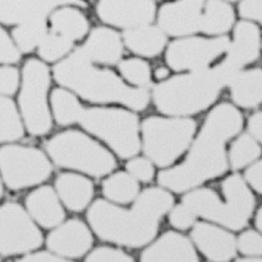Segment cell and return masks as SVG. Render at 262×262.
<instances>
[{
	"instance_id": "1",
	"label": "cell",
	"mask_w": 262,
	"mask_h": 262,
	"mask_svg": "<svg viewBox=\"0 0 262 262\" xmlns=\"http://www.w3.org/2000/svg\"><path fill=\"white\" fill-rule=\"evenodd\" d=\"M242 113L230 103L222 102L208 114L201 131L181 165L162 171L158 182L176 193L189 191L216 179L228 169L226 142L242 130Z\"/></svg>"
},
{
	"instance_id": "2",
	"label": "cell",
	"mask_w": 262,
	"mask_h": 262,
	"mask_svg": "<svg viewBox=\"0 0 262 262\" xmlns=\"http://www.w3.org/2000/svg\"><path fill=\"white\" fill-rule=\"evenodd\" d=\"M173 202L170 192L150 187L138 195L130 211L99 199L89 208L87 219L101 240L137 249L156 237L162 216L171 210Z\"/></svg>"
},
{
	"instance_id": "3",
	"label": "cell",
	"mask_w": 262,
	"mask_h": 262,
	"mask_svg": "<svg viewBox=\"0 0 262 262\" xmlns=\"http://www.w3.org/2000/svg\"><path fill=\"white\" fill-rule=\"evenodd\" d=\"M54 76L61 85L91 102H117L142 111L150 100L145 88H131L112 71L95 68L81 48L56 64Z\"/></svg>"
},
{
	"instance_id": "4",
	"label": "cell",
	"mask_w": 262,
	"mask_h": 262,
	"mask_svg": "<svg viewBox=\"0 0 262 262\" xmlns=\"http://www.w3.org/2000/svg\"><path fill=\"white\" fill-rule=\"evenodd\" d=\"M222 200L217 193L210 188H194L182 198L196 216L215 222L234 231L247 226L255 207L251 189L239 174L227 177L222 183Z\"/></svg>"
},
{
	"instance_id": "5",
	"label": "cell",
	"mask_w": 262,
	"mask_h": 262,
	"mask_svg": "<svg viewBox=\"0 0 262 262\" xmlns=\"http://www.w3.org/2000/svg\"><path fill=\"white\" fill-rule=\"evenodd\" d=\"M223 87L214 69L207 68L163 81L153 88L152 99L162 113L182 117L210 107Z\"/></svg>"
},
{
	"instance_id": "6",
	"label": "cell",
	"mask_w": 262,
	"mask_h": 262,
	"mask_svg": "<svg viewBox=\"0 0 262 262\" xmlns=\"http://www.w3.org/2000/svg\"><path fill=\"white\" fill-rule=\"evenodd\" d=\"M45 148L57 166L95 178L104 177L116 168V160L111 152L79 131L55 135L45 143Z\"/></svg>"
},
{
	"instance_id": "7",
	"label": "cell",
	"mask_w": 262,
	"mask_h": 262,
	"mask_svg": "<svg viewBox=\"0 0 262 262\" xmlns=\"http://www.w3.org/2000/svg\"><path fill=\"white\" fill-rule=\"evenodd\" d=\"M196 129L190 118L148 117L141 124L143 151L158 167H169L190 146Z\"/></svg>"
},
{
	"instance_id": "8",
	"label": "cell",
	"mask_w": 262,
	"mask_h": 262,
	"mask_svg": "<svg viewBox=\"0 0 262 262\" xmlns=\"http://www.w3.org/2000/svg\"><path fill=\"white\" fill-rule=\"evenodd\" d=\"M78 123L86 131L106 142L122 159L132 158L141 150L139 119L130 111L84 108Z\"/></svg>"
},
{
	"instance_id": "9",
	"label": "cell",
	"mask_w": 262,
	"mask_h": 262,
	"mask_svg": "<svg viewBox=\"0 0 262 262\" xmlns=\"http://www.w3.org/2000/svg\"><path fill=\"white\" fill-rule=\"evenodd\" d=\"M50 86L49 70L43 62L31 59L23 70L20 111L27 129L34 136H44L52 128L47 92Z\"/></svg>"
},
{
	"instance_id": "10",
	"label": "cell",
	"mask_w": 262,
	"mask_h": 262,
	"mask_svg": "<svg viewBox=\"0 0 262 262\" xmlns=\"http://www.w3.org/2000/svg\"><path fill=\"white\" fill-rule=\"evenodd\" d=\"M0 172L13 190L37 185L52 172V165L43 152L31 146L7 144L0 147Z\"/></svg>"
},
{
	"instance_id": "11",
	"label": "cell",
	"mask_w": 262,
	"mask_h": 262,
	"mask_svg": "<svg viewBox=\"0 0 262 262\" xmlns=\"http://www.w3.org/2000/svg\"><path fill=\"white\" fill-rule=\"evenodd\" d=\"M42 234L29 212L16 202L0 206V254L28 253L39 248Z\"/></svg>"
},
{
	"instance_id": "12",
	"label": "cell",
	"mask_w": 262,
	"mask_h": 262,
	"mask_svg": "<svg viewBox=\"0 0 262 262\" xmlns=\"http://www.w3.org/2000/svg\"><path fill=\"white\" fill-rule=\"evenodd\" d=\"M230 41L227 37L205 39L184 38L171 42L166 53V61L176 71H200L226 52Z\"/></svg>"
},
{
	"instance_id": "13",
	"label": "cell",
	"mask_w": 262,
	"mask_h": 262,
	"mask_svg": "<svg viewBox=\"0 0 262 262\" xmlns=\"http://www.w3.org/2000/svg\"><path fill=\"white\" fill-rule=\"evenodd\" d=\"M259 50L260 33L258 28L249 21L239 23L235 28L234 40L226 51V59L213 68L224 86H229L241 69L258 58Z\"/></svg>"
},
{
	"instance_id": "14",
	"label": "cell",
	"mask_w": 262,
	"mask_h": 262,
	"mask_svg": "<svg viewBox=\"0 0 262 262\" xmlns=\"http://www.w3.org/2000/svg\"><path fill=\"white\" fill-rule=\"evenodd\" d=\"M97 12L103 21L128 30L149 25L156 6L153 0H101Z\"/></svg>"
},
{
	"instance_id": "15",
	"label": "cell",
	"mask_w": 262,
	"mask_h": 262,
	"mask_svg": "<svg viewBox=\"0 0 262 262\" xmlns=\"http://www.w3.org/2000/svg\"><path fill=\"white\" fill-rule=\"evenodd\" d=\"M205 0H178L163 5L158 23L164 33L172 36L189 35L200 31Z\"/></svg>"
},
{
	"instance_id": "16",
	"label": "cell",
	"mask_w": 262,
	"mask_h": 262,
	"mask_svg": "<svg viewBox=\"0 0 262 262\" xmlns=\"http://www.w3.org/2000/svg\"><path fill=\"white\" fill-rule=\"evenodd\" d=\"M93 236L87 225L79 220L61 222L47 238L51 252L63 258H78L89 252Z\"/></svg>"
},
{
	"instance_id": "17",
	"label": "cell",
	"mask_w": 262,
	"mask_h": 262,
	"mask_svg": "<svg viewBox=\"0 0 262 262\" xmlns=\"http://www.w3.org/2000/svg\"><path fill=\"white\" fill-rule=\"evenodd\" d=\"M193 226L192 240L209 260L228 261L236 255V239L231 233L206 222L194 223Z\"/></svg>"
},
{
	"instance_id": "18",
	"label": "cell",
	"mask_w": 262,
	"mask_h": 262,
	"mask_svg": "<svg viewBox=\"0 0 262 262\" xmlns=\"http://www.w3.org/2000/svg\"><path fill=\"white\" fill-rule=\"evenodd\" d=\"M141 261L195 262L198 255L191 242L182 234L168 231L147 247L141 254Z\"/></svg>"
},
{
	"instance_id": "19",
	"label": "cell",
	"mask_w": 262,
	"mask_h": 262,
	"mask_svg": "<svg viewBox=\"0 0 262 262\" xmlns=\"http://www.w3.org/2000/svg\"><path fill=\"white\" fill-rule=\"evenodd\" d=\"M67 4L86 6L81 0H0V21L13 25L46 19L55 7Z\"/></svg>"
},
{
	"instance_id": "20",
	"label": "cell",
	"mask_w": 262,
	"mask_h": 262,
	"mask_svg": "<svg viewBox=\"0 0 262 262\" xmlns=\"http://www.w3.org/2000/svg\"><path fill=\"white\" fill-rule=\"evenodd\" d=\"M26 206L33 221L44 228L57 227L66 216L58 194L50 186H41L31 192Z\"/></svg>"
},
{
	"instance_id": "21",
	"label": "cell",
	"mask_w": 262,
	"mask_h": 262,
	"mask_svg": "<svg viewBox=\"0 0 262 262\" xmlns=\"http://www.w3.org/2000/svg\"><path fill=\"white\" fill-rule=\"evenodd\" d=\"M55 187L60 200L71 212H80L85 210L95 193L90 180L73 172L61 173L56 180Z\"/></svg>"
},
{
	"instance_id": "22",
	"label": "cell",
	"mask_w": 262,
	"mask_h": 262,
	"mask_svg": "<svg viewBox=\"0 0 262 262\" xmlns=\"http://www.w3.org/2000/svg\"><path fill=\"white\" fill-rule=\"evenodd\" d=\"M81 49L92 62L114 64L121 59L123 43L117 32L106 28H97Z\"/></svg>"
},
{
	"instance_id": "23",
	"label": "cell",
	"mask_w": 262,
	"mask_h": 262,
	"mask_svg": "<svg viewBox=\"0 0 262 262\" xmlns=\"http://www.w3.org/2000/svg\"><path fill=\"white\" fill-rule=\"evenodd\" d=\"M123 37L126 46L132 52L147 58L161 54L167 43L166 35L161 29L149 25L128 29Z\"/></svg>"
},
{
	"instance_id": "24",
	"label": "cell",
	"mask_w": 262,
	"mask_h": 262,
	"mask_svg": "<svg viewBox=\"0 0 262 262\" xmlns=\"http://www.w3.org/2000/svg\"><path fill=\"white\" fill-rule=\"evenodd\" d=\"M233 101L243 108L257 107L262 100V73L259 69L240 71L230 83Z\"/></svg>"
},
{
	"instance_id": "25",
	"label": "cell",
	"mask_w": 262,
	"mask_h": 262,
	"mask_svg": "<svg viewBox=\"0 0 262 262\" xmlns=\"http://www.w3.org/2000/svg\"><path fill=\"white\" fill-rule=\"evenodd\" d=\"M52 31L70 40H78L88 31L89 23L80 11L73 8H61L51 17Z\"/></svg>"
},
{
	"instance_id": "26",
	"label": "cell",
	"mask_w": 262,
	"mask_h": 262,
	"mask_svg": "<svg viewBox=\"0 0 262 262\" xmlns=\"http://www.w3.org/2000/svg\"><path fill=\"white\" fill-rule=\"evenodd\" d=\"M234 11L222 0H209L202 13L200 31L207 34H222L230 30L234 23Z\"/></svg>"
},
{
	"instance_id": "27",
	"label": "cell",
	"mask_w": 262,
	"mask_h": 262,
	"mask_svg": "<svg viewBox=\"0 0 262 262\" xmlns=\"http://www.w3.org/2000/svg\"><path fill=\"white\" fill-rule=\"evenodd\" d=\"M140 185L129 172L117 171L102 182V193L111 202L129 204L138 197Z\"/></svg>"
},
{
	"instance_id": "28",
	"label": "cell",
	"mask_w": 262,
	"mask_h": 262,
	"mask_svg": "<svg viewBox=\"0 0 262 262\" xmlns=\"http://www.w3.org/2000/svg\"><path fill=\"white\" fill-rule=\"evenodd\" d=\"M51 104L55 119L61 126L78 123L83 107L77 99L62 89H55L51 95Z\"/></svg>"
},
{
	"instance_id": "29",
	"label": "cell",
	"mask_w": 262,
	"mask_h": 262,
	"mask_svg": "<svg viewBox=\"0 0 262 262\" xmlns=\"http://www.w3.org/2000/svg\"><path fill=\"white\" fill-rule=\"evenodd\" d=\"M261 148L251 135L242 134L233 141L229 151V162L233 170H241L257 160Z\"/></svg>"
},
{
	"instance_id": "30",
	"label": "cell",
	"mask_w": 262,
	"mask_h": 262,
	"mask_svg": "<svg viewBox=\"0 0 262 262\" xmlns=\"http://www.w3.org/2000/svg\"><path fill=\"white\" fill-rule=\"evenodd\" d=\"M47 34L45 19L26 20L19 24L13 31V36L23 52H31L39 46L41 41Z\"/></svg>"
},
{
	"instance_id": "31",
	"label": "cell",
	"mask_w": 262,
	"mask_h": 262,
	"mask_svg": "<svg viewBox=\"0 0 262 262\" xmlns=\"http://www.w3.org/2000/svg\"><path fill=\"white\" fill-rule=\"evenodd\" d=\"M24 130L13 101L0 96V142L19 140Z\"/></svg>"
},
{
	"instance_id": "32",
	"label": "cell",
	"mask_w": 262,
	"mask_h": 262,
	"mask_svg": "<svg viewBox=\"0 0 262 262\" xmlns=\"http://www.w3.org/2000/svg\"><path fill=\"white\" fill-rule=\"evenodd\" d=\"M119 71L127 81L138 88L148 87L151 83V71L146 61L140 59H127L119 63Z\"/></svg>"
},
{
	"instance_id": "33",
	"label": "cell",
	"mask_w": 262,
	"mask_h": 262,
	"mask_svg": "<svg viewBox=\"0 0 262 262\" xmlns=\"http://www.w3.org/2000/svg\"><path fill=\"white\" fill-rule=\"evenodd\" d=\"M72 46V41L53 32L51 34H46L41 41L38 46V53L45 61H58L71 50Z\"/></svg>"
},
{
	"instance_id": "34",
	"label": "cell",
	"mask_w": 262,
	"mask_h": 262,
	"mask_svg": "<svg viewBox=\"0 0 262 262\" xmlns=\"http://www.w3.org/2000/svg\"><path fill=\"white\" fill-rule=\"evenodd\" d=\"M237 250L246 256L257 257L262 252L261 235L253 230L244 232L236 241Z\"/></svg>"
},
{
	"instance_id": "35",
	"label": "cell",
	"mask_w": 262,
	"mask_h": 262,
	"mask_svg": "<svg viewBox=\"0 0 262 262\" xmlns=\"http://www.w3.org/2000/svg\"><path fill=\"white\" fill-rule=\"evenodd\" d=\"M126 168L128 172L138 182H150L155 174L152 162L142 157L133 158L127 163Z\"/></svg>"
},
{
	"instance_id": "36",
	"label": "cell",
	"mask_w": 262,
	"mask_h": 262,
	"mask_svg": "<svg viewBox=\"0 0 262 262\" xmlns=\"http://www.w3.org/2000/svg\"><path fill=\"white\" fill-rule=\"evenodd\" d=\"M86 260L92 262H132L134 261V258L121 250L99 247L88 254Z\"/></svg>"
},
{
	"instance_id": "37",
	"label": "cell",
	"mask_w": 262,
	"mask_h": 262,
	"mask_svg": "<svg viewBox=\"0 0 262 262\" xmlns=\"http://www.w3.org/2000/svg\"><path fill=\"white\" fill-rule=\"evenodd\" d=\"M196 215L185 205L181 204L171 209L169 221L171 226L179 230L189 229L194 225Z\"/></svg>"
},
{
	"instance_id": "38",
	"label": "cell",
	"mask_w": 262,
	"mask_h": 262,
	"mask_svg": "<svg viewBox=\"0 0 262 262\" xmlns=\"http://www.w3.org/2000/svg\"><path fill=\"white\" fill-rule=\"evenodd\" d=\"M19 83L18 71L13 68H0V94L13 95Z\"/></svg>"
},
{
	"instance_id": "39",
	"label": "cell",
	"mask_w": 262,
	"mask_h": 262,
	"mask_svg": "<svg viewBox=\"0 0 262 262\" xmlns=\"http://www.w3.org/2000/svg\"><path fill=\"white\" fill-rule=\"evenodd\" d=\"M20 53L12 43L7 33L0 28V62H15L19 61Z\"/></svg>"
},
{
	"instance_id": "40",
	"label": "cell",
	"mask_w": 262,
	"mask_h": 262,
	"mask_svg": "<svg viewBox=\"0 0 262 262\" xmlns=\"http://www.w3.org/2000/svg\"><path fill=\"white\" fill-rule=\"evenodd\" d=\"M247 182L258 194L262 192V164L261 161H254L245 172Z\"/></svg>"
},
{
	"instance_id": "41",
	"label": "cell",
	"mask_w": 262,
	"mask_h": 262,
	"mask_svg": "<svg viewBox=\"0 0 262 262\" xmlns=\"http://www.w3.org/2000/svg\"><path fill=\"white\" fill-rule=\"evenodd\" d=\"M262 0H243L240 4L241 16L250 20H261Z\"/></svg>"
},
{
	"instance_id": "42",
	"label": "cell",
	"mask_w": 262,
	"mask_h": 262,
	"mask_svg": "<svg viewBox=\"0 0 262 262\" xmlns=\"http://www.w3.org/2000/svg\"><path fill=\"white\" fill-rule=\"evenodd\" d=\"M21 261L29 262H57L66 261L63 257H61L60 255L56 254L53 252H45V251H40V252H28L21 259Z\"/></svg>"
},
{
	"instance_id": "43",
	"label": "cell",
	"mask_w": 262,
	"mask_h": 262,
	"mask_svg": "<svg viewBox=\"0 0 262 262\" xmlns=\"http://www.w3.org/2000/svg\"><path fill=\"white\" fill-rule=\"evenodd\" d=\"M249 135L255 141L261 142L262 140V114L260 111L252 114L248 123Z\"/></svg>"
},
{
	"instance_id": "44",
	"label": "cell",
	"mask_w": 262,
	"mask_h": 262,
	"mask_svg": "<svg viewBox=\"0 0 262 262\" xmlns=\"http://www.w3.org/2000/svg\"><path fill=\"white\" fill-rule=\"evenodd\" d=\"M154 74L158 80H165L169 76V70L164 67H159L156 69Z\"/></svg>"
},
{
	"instance_id": "45",
	"label": "cell",
	"mask_w": 262,
	"mask_h": 262,
	"mask_svg": "<svg viewBox=\"0 0 262 262\" xmlns=\"http://www.w3.org/2000/svg\"><path fill=\"white\" fill-rule=\"evenodd\" d=\"M254 223H255V226L256 228L261 231L262 230V210L259 209L258 212H256V215H255V220H254Z\"/></svg>"
},
{
	"instance_id": "46",
	"label": "cell",
	"mask_w": 262,
	"mask_h": 262,
	"mask_svg": "<svg viewBox=\"0 0 262 262\" xmlns=\"http://www.w3.org/2000/svg\"><path fill=\"white\" fill-rule=\"evenodd\" d=\"M2 194H3V187H2V183L0 182V199L2 197Z\"/></svg>"
},
{
	"instance_id": "47",
	"label": "cell",
	"mask_w": 262,
	"mask_h": 262,
	"mask_svg": "<svg viewBox=\"0 0 262 262\" xmlns=\"http://www.w3.org/2000/svg\"><path fill=\"white\" fill-rule=\"evenodd\" d=\"M229 1H234V0H229Z\"/></svg>"
}]
</instances>
